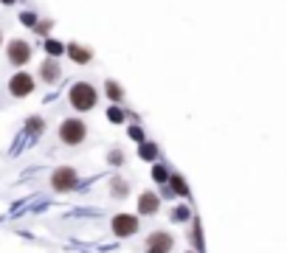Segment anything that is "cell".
<instances>
[{"instance_id":"9","label":"cell","mask_w":287,"mask_h":253,"mask_svg":"<svg viewBox=\"0 0 287 253\" xmlns=\"http://www.w3.org/2000/svg\"><path fill=\"white\" fill-rule=\"evenodd\" d=\"M65 56L74 62V65H87V62H93V51L87 48V45H82V42H68Z\"/></svg>"},{"instance_id":"15","label":"cell","mask_w":287,"mask_h":253,"mask_svg":"<svg viewBox=\"0 0 287 253\" xmlns=\"http://www.w3.org/2000/svg\"><path fill=\"white\" fill-rule=\"evenodd\" d=\"M25 133L34 138V135H43L45 133V118H40V115H31V118H25Z\"/></svg>"},{"instance_id":"20","label":"cell","mask_w":287,"mask_h":253,"mask_svg":"<svg viewBox=\"0 0 287 253\" xmlns=\"http://www.w3.org/2000/svg\"><path fill=\"white\" fill-rule=\"evenodd\" d=\"M20 23H23V25H28V28H37L40 14H37V12H31V9H25V12L20 14Z\"/></svg>"},{"instance_id":"3","label":"cell","mask_w":287,"mask_h":253,"mask_svg":"<svg viewBox=\"0 0 287 253\" xmlns=\"http://www.w3.org/2000/svg\"><path fill=\"white\" fill-rule=\"evenodd\" d=\"M141 228V217L138 214H116V217L110 219V231L113 236H118V239H127V236H135Z\"/></svg>"},{"instance_id":"25","label":"cell","mask_w":287,"mask_h":253,"mask_svg":"<svg viewBox=\"0 0 287 253\" xmlns=\"http://www.w3.org/2000/svg\"><path fill=\"white\" fill-rule=\"evenodd\" d=\"M0 3H3V6H14V3H17V0H0Z\"/></svg>"},{"instance_id":"24","label":"cell","mask_w":287,"mask_h":253,"mask_svg":"<svg viewBox=\"0 0 287 253\" xmlns=\"http://www.w3.org/2000/svg\"><path fill=\"white\" fill-rule=\"evenodd\" d=\"M127 135H130L133 141H138V144H144V130H141L138 124H130V126H127Z\"/></svg>"},{"instance_id":"16","label":"cell","mask_w":287,"mask_h":253,"mask_svg":"<svg viewBox=\"0 0 287 253\" xmlns=\"http://www.w3.org/2000/svg\"><path fill=\"white\" fill-rule=\"evenodd\" d=\"M138 157L141 161H155V157H158V144H152V141H144V144L138 146Z\"/></svg>"},{"instance_id":"26","label":"cell","mask_w":287,"mask_h":253,"mask_svg":"<svg viewBox=\"0 0 287 253\" xmlns=\"http://www.w3.org/2000/svg\"><path fill=\"white\" fill-rule=\"evenodd\" d=\"M0 45H3V31H0Z\"/></svg>"},{"instance_id":"17","label":"cell","mask_w":287,"mask_h":253,"mask_svg":"<svg viewBox=\"0 0 287 253\" xmlns=\"http://www.w3.org/2000/svg\"><path fill=\"white\" fill-rule=\"evenodd\" d=\"M189 219H192V205L180 203L172 208V223H189Z\"/></svg>"},{"instance_id":"10","label":"cell","mask_w":287,"mask_h":253,"mask_svg":"<svg viewBox=\"0 0 287 253\" xmlns=\"http://www.w3.org/2000/svg\"><path fill=\"white\" fill-rule=\"evenodd\" d=\"M59 79H62V65H59V59H43V62H40V82L56 84Z\"/></svg>"},{"instance_id":"27","label":"cell","mask_w":287,"mask_h":253,"mask_svg":"<svg viewBox=\"0 0 287 253\" xmlns=\"http://www.w3.org/2000/svg\"><path fill=\"white\" fill-rule=\"evenodd\" d=\"M189 253H197V250H189Z\"/></svg>"},{"instance_id":"23","label":"cell","mask_w":287,"mask_h":253,"mask_svg":"<svg viewBox=\"0 0 287 253\" xmlns=\"http://www.w3.org/2000/svg\"><path fill=\"white\" fill-rule=\"evenodd\" d=\"M107 163H110V166H121L124 163V152L121 149H110L107 152Z\"/></svg>"},{"instance_id":"11","label":"cell","mask_w":287,"mask_h":253,"mask_svg":"<svg viewBox=\"0 0 287 253\" xmlns=\"http://www.w3.org/2000/svg\"><path fill=\"white\" fill-rule=\"evenodd\" d=\"M166 186H169V194H166V197H189V183L183 180V175H177V172H172Z\"/></svg>"},{"instance_id":"2","label":"cell","mask_w":287,"mask_h":253,"mask_svg":"<svg viewBox=\"0 0 287 253\" xmlns=\"http://www.w3.org/2000/svg\"><path fill=\"white\" fill-rule=\"evenodd\" d=\"M87 138V124L82 118H65L59 124V141L65 146H79Z\"/></svg>"},{"instance_id":"19","label":"cell","mask_w":287,"mask_h":253,"mask_svg":"<svg viewBox=\"0 0 287 253\" xmlns=\"http://www.w3.org/2000/svg\"><path fill=\"white\" fill-rule=\"evenodd\" d=\"M169 177H172V172L164 166V163H155V166H152V180H155V183L166 186V183H169Z\"/></svg>"},{"instance_id":"4","label":"cell","mask_w":287,"mask_h":253,"mask_svg":"<svg viewBox=\"0 0 287 253\" xmlns=\"http://www.w3.org/2000/svg\"><path fill=\"white\" fill-rule=\"evenodd\" d=\"M76 186H79V175H76V169H71V166L54 169V175H51V188H54L56 194H68V192H74Z\"/></svg>"},{"instance_id":"13","label":"cell","mask_w":287,"mask_h":253,"mask_svg":"<svg viewBox=\"0 0 287 253\" xmlns=\"http://www.w3.org/2000/svg\"><path fill=\"white\" fill-rule=\"evenodd\" d=\"M104 93H107V99H110L113 104H121L124 102V87L118 82H113V79H110V82H104Z\"/></svg>"},{"instance_id":"22","label":"cell","mask_w":287,"mask_h":253,"mask_svg":"<svg viewBox=\"0 0 287 253\" xmlns=\"http://www.w3.org/2000/svg\"><path fill=\"white\" fill-rule=\"evenodd\" d=\"M54 28V23H51V20H40L37 23V28H34V34L37 37H45V40H48V31Z\"/></svg>"},{"instance_id":"6","label":"cell","mask_w":287,"mask_h":253,"mask_svg":"<svg viewBox=\"0 0 287 253\" xmlns=\"http://www.w3.org/2000/svg\"><path fill=\"white\" fill-rule=\"evenodd\" d=\"M31 45L25 40H12L6 45V59H9V65H14V68H23V65H28V59H31Z\"/></svg>"},{"instance_id":"5","label":"cell","mask_w":287,"mask_h":253,"mask_svg":"<svg viewBox=\"0 0 287 253\" xmlns=\"http://www.w3.org/2000/svg\"><path fill=\"white\" fill-rule=\"evenodd\" d=\"M34 87H37V82H34V76L25 71H17L12 79H9V93H12L14 99H25L34 93Z\"/></svg>"},{"instance_id":"1","label":"cell","mask_w":287,"mask_h":253,"mask_svg":"<svg viewBox=\"0 0 287 253\" xmlns=\"http://www.w3.org/2000/svg\"><path fill=\"white\" fill-rule=\"evenodd\" d=\"M99 102V90L90 82H74V87L68 90V104L76 110V113H87L93 110Z\"/></svg>"},{"instance_id":"21","label":"cell","mask_w":287,"mask_h":253,"mask_svg":"<svg viewBox=\"0 0 287 253\" xmlns=\"http://www.w3.org/2000/svg\"><path fill=\"white\" fill-rule=\"evenodd\" d=\"M107 118H110L113 124H124V118H127V115H124V110L118 107V104H110V107H107Z\"/></svg>"},{"instance_id":"8","label":"cell","mask_w":287,"mask_h":253,"mask_svg":"<svg viewBox=\"0 0 287 253\" xmlns=\"http://www.w3.org/2000/svg\"><path fill=\"white\" fill-rule=\"evenodd\" d=\"M161 208V194H155L152 188L138 194V217H152Z\"/></svg>"},{"instance_id":"7","label":"cell","mask_w":287,"mask_h":253,"mask_svg":"<svg viewBox=\"0 0 287 253\" xmlns=\"http://www.w3.org/2000/svg\"><path fill=\"white\" fill-rule=\"evenodd\" d=\"M172 247H175V236L169 231H152L147 236V247L144 250L147 253H172Z\"/></svg>"},{"instance_id":"14","label":"cell","mask_w":287,"mask_h":253,"mask_svg":"<svg viewBox=\"0 0 287 253\" xmlns=\"http://www.w3.org/2000/svg\"><path fill=\"white\" fill-rule=\"evenodd\" d=\"M110 194H113L116 200H124V197L130 194V183L124 180V177H118V175H116V177L110 180Z\"/></svg>"},{"instance_id":"12","label":"cell","mask_w":287,"mask_h":253,"mask_svg":"<svg viewBox=\"0 0 287 253\" xmlns=\"http://www.w3.org/2000/svg\"><path fill=\"white\" fill-rule=\"evenodd\" d=\"M43 48H45V54H48V59H59L62 54H65V42L62 40H56V37H48V40L43 42Z\"/></svg>"},{"instance_id":"18","label":"cell","mask_w":287,"mask_h":253,"mask_svg":"<svg viewBox=\"0 0 287 253\" xmlns=\"http://www.w3.org/2000/svg\"><path fill=\"white\" fill-rule=\"evenodd\" d=\"M189 242H192V247H195L197 253L203 250V228H200V219H195V223H192V236H189Z\"/></svg>"}]
</instances>
